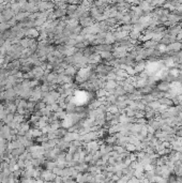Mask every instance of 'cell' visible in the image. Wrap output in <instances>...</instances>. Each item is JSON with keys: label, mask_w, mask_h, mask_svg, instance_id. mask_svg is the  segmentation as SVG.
I'll list each match as a JSON object with an SVG mask.
<instances>
[{"label": "cell", "mask_w": 182, "mask_h": 183, "mask_svg": "<svg viewBox=\"0 0 182 183\" xmlns=\"http://www.w3.org/2000/svg\"><path fill=\"white\" fill-rule=\"evenodd\" d=\"M157 90L163 91V92H166V91L170 90V85L168 84V81H162L157 85Z\"/></svg>", "instance_id": "3"}, {"label": "cell", "mask_w": 182, "mask_h": 183, "mask_svg": "<svg viewBox=\"0 0 182 183\" xmlns=\"http://www.w3.org/2000/svg\"><path fill=\"white\" fill-rule=\"evenodd\" d=\"M146 68V64L143 63V62H139L138 64H136V66H134V72L135 73H140L143 72V70Z\"/></svg>", "instance_id": "4"}, {"label": "cell", "mask_w": 182, "mask_h": 183, "mask_svg": "<svg viewBox=\"0 0 182 183\" xmlns=\"http://www.w3.org/2000/svg\"><path fill=\"white\" fill-rule=\"evenodd\" d=\"M169 74H170L171 76H174V77H177V76H179L181 73H180V70H178V69L174 68V69H171V70H170Z\"/></svg>", "instance_id": "5"}, {"label": "cell", "mask_w": 182, "mask_h": 183, "mask_svg": "<svg viewBox=\"0 0 182 183\" xmlns=\"http://www.w3.org/2000/svg\"><path fill=\"white\" fill-rule=\"evenodd\" d=\"M182 48V43L181 42H173V43H169L168 45L166 46V50H169V52H179Z\"/></svg>", "instance_id": "1"}, {"label": "cell", "mask_w": 182, "mask_h": 183, "mask_svg": "<svg viewBox=\"0 0 182 183\" xmlns=\"http://www.w3.org/2000/svg\"><path fill=\"white\" fill-rule=\"evenodd\" d=\"M80 25L83 27H89V26L92 25V18L89 17V16H83L80 17Z\"/></svg>", "instance_id": "2"}]
</instances>
